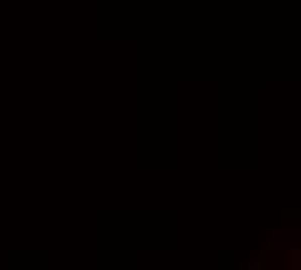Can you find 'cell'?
Returning a JSON list of instances; mask_svg holds the SVG:
<instances>
[{"label": "cell", "mask_w": 301, "mask_h": 270, "mask_svg": "<svg viewBox=\"0 0 301 270\" xmlns=\"http://www.w3.org/2000/svg\"><path fill=\"white\" fill-rule=\"evenodd\" d=\"M257 267H270V249H262L260 255H257V262H252L250 265V270H257Z\"/></svg>", "instance_id": "cell-1"}, {"label": "cell", "mask_w": 301, "mask_h": 270, "mask_svg": "<svg viewBox=\"0 0 301 270\" xmlns=\"http://www.w3.org/2000/svg\"><path fill=\"white\" fill-rule=\"evenodd\" d=\"M280 215H286V219H296V215H298V210H283Z\"/></svg>", "instance_id": "cell-3"}, {"label": "cell", "mask_w": 301, "mask_h": 270, "mask_svg": "<svg viewBox=\"0 0 301 270\" xmlns=\"http://www.w3.org/2000/svg\"><path fill=\"white\" fill-rule=\"evenodd\" d=\"M218 265L231 267V252H221V255H218Z\"/></svg>", "instance_id": "cell-2"}]
</instances>
